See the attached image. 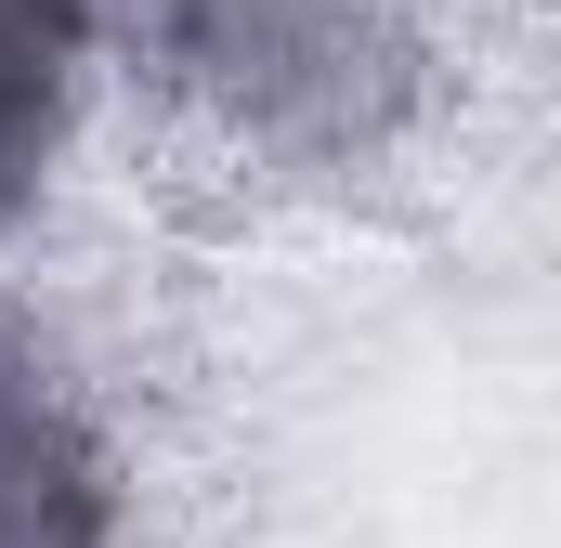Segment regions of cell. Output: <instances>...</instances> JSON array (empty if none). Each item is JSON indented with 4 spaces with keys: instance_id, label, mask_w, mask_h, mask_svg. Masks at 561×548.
I'll use <instances>...</instances> for the list:
<instances>
[{
    "instance_id": "3957f363",
    "label": "cell",
    "mask_w": 561,
    "mask_h": 548,
    "mask_svg": "<svg viewBox=\"0 0 561 548\" xmlns=\"http://www.w3.org/2000/svg\"><path fill=\"white\" fill-rule=\"evenodd\" d=\"M105 66V0H0V236L53 196Z\"/></svg>"
},
{
    "instance_id": "7a4b0ae2",
    "label": "cell",
    "mask_w": 561,
    "mask_h": 548,
    "mask_svg": "<svg viewBox=\"0 0 561 548\" xmlns=\"http://www.w3.org/2000/svg\"><path fill=\"white\" fill-rule=\"evenodd\" d=\"M131 483L79 379L0 313V548H118Z\"/></svg>"
},
{
    "instance_id": "6da1fadb",
    "label": "cell",
    "mask_w": 561,
    "mask_h": 548,
    "mask_svg": "<svg viewBox=\"0 0 561 548\" xmlns=\"http://www.w3.org/2000/svg\"><path fill=\"white\" fill-rule=\"evenodd\" d=\"M105 66L157 79L275 170H353L431 92L405 0H105Z\"/></svg>"
}]
</instances>
